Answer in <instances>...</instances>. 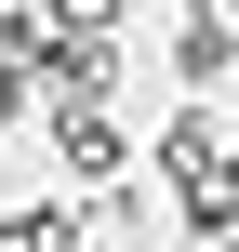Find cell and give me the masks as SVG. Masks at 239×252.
<instances>
[{
  "mask_svg": "<svg viewBox=\"0 0 239 252\" xmlns=\"http://www.w3.org/2000/svg\"><path fill=\"white\" fill-rule=\"evenodd\" d=\"M13 80H27V53H0V133H13Z\"/></svg>",
  "mask_w": 239,
  "mask_h": 252,
  "instance_id": "4",
  "label": "cell"
},
{
  "mask_svg": "<svg viewBox=\"0 0 239 252\" xmlns=\"http://www.w3.org/2000/svg\"><path fill=\"white\" fill-rule=\"evenodd\" d=\"M213 13H239V0H213Z\"/></svg>",
  "mask_w": 239,
  "mask_h": 252,
  "instance_id": "5",
  "label": "cell"
},
{
  "mask_svg": "<svg viewBox=\"0 0 239 252\" xmlns=\"http://www.w3.org/2000/svg\"><path fill=\"white\" fill-rule=\"evenodd\" d=\"M67 173H120V133L106 120H67Z\"/></svg>",
  "mask_w": 239,
  "mask_h": 252,
  "instance_id": "2",
  "label": "cell"
},
{
  "mask_svg": "<svg viewBox=\"0 0 239 252\" xmlns=\"http://www.w3.org/2000/svg\"><path fill=\"white\" fill-rule=\"evenodd\" d=\"M0 252H67V213H53V199H40V213H13V226H0Z\"/></svg>",
  "mask_w": 239,
  "mask_h": 252,
  "instance_id": "3",
  "label": "cell"
},
{
  "mask_svg": "<svg viewBox=\"0 0 239 252\" xmlns=\"http://www.w3.org/2000/svg\"><path fill=\"white\" fill-rule=\"evenodd\" d=\"M173 66H186V80L239 66V13H186V27H173Z\"/></svg>",
  "mask_w": 239,
  "mask_h": 252,
  "instance_id": "1",
  "label": "cell"
}]
</instances>
